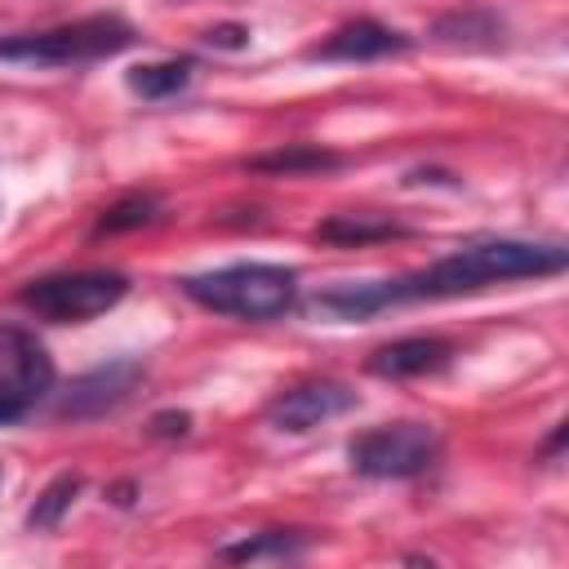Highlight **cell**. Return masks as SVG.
<instances>
[{"label":"cell","mask_w":569,"mask_h":569,"mask_svg":"<svg viewBox=\"0 0 569 569\" xmlns=\"http://www.w3.org/2000/svg\"><path fill=\"white\" fill-rule=\"evenodd\" d=\"M160 218V200L156 196H124V200H116L102 218H98V227H93V236H120V231H138V227H151Z\"/></svg>","instance_id":"obj_18"},{"label":"cell","mask_w":569,"mask_h":569,"mask_svg":"<svg viewBox=\"0 0 569 569\" xmlns=\"http://www.w3.org/2000/svg\"><path fill=\"white\" fill-rule=\"evenodd\" d=\"M569 267V249L565 244H538V240H471L445 258H436L431 267L413 271V276H396L387 280L391 289V307L400 302H436V298H462V293H480L489 284H507V280H538V276H560Z\"/></svg>","instance_id":"obj_1"},{"label":"cell","mask_w":569,"mask_h":569,"mask_svg":"<svg viewBox=\"0 0 569 569\" xmlns=\"http://www.w3.org/2000/svg\"><path fill=\"white\" fill-rule=\"evenodd\" d=\"M138 40V31L120 13H89L62 27L44 31H18L0 40V62L18 67H89L102 58L124 53Z\"/></svg>","instance_id":"obj_3"},{"label":"cell","mask_w":569,"mask_h":569,"mask_svg":"<svg viewBox=\"0 0 569 569\" xmlns=\"http://www.w3.org/2000/svg\"><path fill=\"white\" fill-rule=\"evenodd\" d=\"M129 293V276L120 271H62V276H40L18 289V302L36 311L40 320L53 325H80L102 311H111Z\"/></svg>","instance_id":"obj_5"},{"label":"cell","mask_w":569,"mask_h":569,"mask_svg":"<svg viewBox=\"0 0 569 569\" xmlns=\"http://www.w3.org/2000/svg\"><path fill=\"white\" fill-rule=\"evenodd\" d=\"M436 453H440V436L427 422H382L347 445V462L365 480H413L431 471Z\"/></svg>","instance_id":"obj_4"},{"label":"cell","mask_w":569,"mask_h":569,"mask_svg":"<svg viewBox=\"0 0 569 569\" xmlns=\"http://www.w3.org/2000/svg\"><path fill=\"white\" fill-rule=\"evenodd\" d=\"M129 89L147 102H160V98H173L182 93L191 80H196V58H164V62H142L133 67L129 76Z\"/></svg>","instance_id":"obj_15"},{"label":"cell","mask_w":569,"mask_h":569,"mask_svg":"<svg viewBox=\"0 0 569 569\" xmlns=\"http://www.w3.org/2000/svg\"><path fill=\"white\" fill-rule=\"evenodd\" d=\"M413 40L396 27H382L373 18H356L347 27H338L333 36H325L320 44L307 49L311 62H378V58H391V53H409Z\"/></svg>","instance_id":"obj_9"},{"label":"cell","mask_w":569,"mask_h":569,"mask_svg":"<svg viewBox=\"0 0 569 569\" xmlns=\"http://www.w3.org/2000/svg\"><path fill=\"white\" fill-rule=\"evenodd\" d=\"M391 307V289L387 280H347V284H329L320 293H311L307 311L316 320H333V325H347V320H369L378 311Z\"/></svg>","instance_id":"obj_11"},{"label":"cell","mask_w":569,"mask_h":569,"mask_svg":"<svg viewBox=\"0 0 569 569\" xmlns=\"http://www.w3.org/2000/svg\"><path fill=\"white\" fill-rule=\"evenodd\" d=\"M360 405V396L347 387V382H298L289 391H280L271 405H267V422L276 431H289V436H302V431H316L342 413H351Z\"/></svg>","instance_id":"obj_8"},{"label":"cell","mask_w":569,"mask_h":569,"mask_svg":"<svg viewBox=\"0 0 569 569\" xmlns=\"http://www.w3.org/2000/svg\"><path fill=\"white\" fill-rule=\"evenodd\" d=\"M142 378H147V369H142L138 356H116V360H107V365H93L89 373L71 378L67 396L58 400V418H67V422L102 418L107 409L124 405Z\"/></svg>","instance_id":"obj_7"},{"label":"cell","mask_w":569,"mask_h":569,"mask_svg":"<svg viewBox=\"0 0 569 569\" xmlns=\"http://www.w3.org/2000/svg\"><path fill=\"white\" fill-rule=\"evenodd\" d=\"M453 360V342L436 338V333H409L396 342H382L369 351L365 369L373 378H422V373H440Z\"/></svg>","instance_id":"obj_10"},{"label":"cell","mask_w":569,"mask_h":569,"mask_svg":"<svg viewBox=\"0 0 569 569\" xmlns=\"http://www.w3.org/2000/svg\"><path fill=\"white\" fill-rule=\"evenodd\" d=\"M342 156L329 151V147H316V142H289V147H276V151H262V156H249L244 169L253 173H276V178H302V173H329L338 169Z\"/></svg>","instance_id":"obj_13"},{"label":"cell","mask_w":569,"mask_h":569,"mask_svg":"<svg viewBox=\"0 0 569 569\" xmlns=\"http://www.w3.org/2000/svg\"><path fill=\"white\" fill-rule=\"evenodd\" d=\"M316 236L329 244H378V240L409 236V227H400L396 218H382V213H333L316 227Z\"/></svg>","instance_id":"obj_14"},{"label":"cell","mask_w":569,"mask_h":569,"mask_svg":"<svg viewBox=\"0 0 569 569\" xmlns=\"http://www.w3.org/2000/svg\"><path fill=\"white\" fill-rule=\"evenodd\" d=\"M182 293L213 316L267 325L298 307V271L280 262H231L204 276H187Z\"/></svg>","instance_id":"obj_2"},{"label":"cell","mask_w":569,"mask_h":569,"mask_svg":"<svg viewBox=\"0 0 569 569\" xmlns=\"http://www.w3.org/2000/svg\"><path fill=\"white\" fill-rule=\"evenodd\" d=\"M204 44H213V49H244V44H249V27H240V22H218V27L204 31Z\"/></svg>","instance_id":"obj_19"},{"label":"cell","mask_w":569,"mask_h":569,"mask_svg":"<svg viewBox=\"0 0 569 569\" xmlns=\"http://www.w3.org/2000/svg\"><path fill=\"white\" fill-rule=\"evenodd\" d=\"M53 356L27 325H0V427L22 422L53 391Z\"/></svg>","instance_id":"obj_6"},{"label":"cell","mask_w":569,"mask_h":569,"mask_svg":"<svg viewBox=\"0 0 569 569\" xmlns=\"http://www.w3.org/2000/svg\"><path fill=\"white\" fill-rule=\"evenodd\" d=\"M147 431H151V436H164V440H173V436H187V431H191V413H178V409H169V413H156Z\"/></svg>","instance_id":"obj_20"},{"label":"cell","mask_w":569,"mask_h":569,"mask_svg":"<svg viewBox=\"0 0 569 569\" xmlns=\"http://www.w3.org/2000/svg\"><path fill=\"white\" fill-rule=\"evenodd\" d=\"M80 489H84V480H80L76 471H62L58 480H49V485L40 489V498L31 502V511H27V529H58Z\"/></svg>","instance_id":"obj_17"},{"label":"cell","mask_w":569,"mask_h":569,"mask_svg":"<svg viewBox=\"0 0 569 569\" xmlns=\"http://www.w3.org/2000/svg\"><path fill=\"white\" fill-rule=\"evenodd\" d=\"M307 551V533H298V529H267V533H253V538H244V542H227V547H218V556L222 560H236V565H253V560H293V556H302Z\"/></svg>","instance_id":"obj_16"},{"label":"cell","mask_w":569,"mask_h":569,"mask_svg":"<svg viewBox=\"0 0 569 569\" xmlns=\"http://www.w3.org/2000/svg\"><path fill=\"white\" fill-rule=\"evenodd\" d=\"M431 36L449 49H498L507 36V22L485 9V4H467V9H449L431 22Z\"/></svg>","instance_id":"obj_12"}]
</instances>
